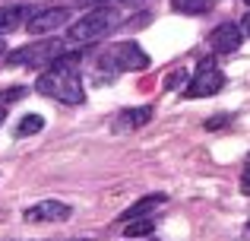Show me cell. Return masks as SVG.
Masks as SVG:
<instances>
[{
  "instance_id": "7",
  "label": "cell",
  "mask_w": 250,
  "mask_h": 241,
  "mask_svg": "<svg viewBox=\"0 0 250 241\" xmlns=\"http://www.w3.org/2000/svg\"><path fill=\"white\" fill-rule=\"evenodd\" d=\"M25 222H67L70 219V206L61 200H38L22 213Z\"/></svg>"
},
{
  "instance_id": "9",
  "label": "cell",
  "mask_w": 250,
  "mask_h": 241,
  "mask_svg": "<svg viewBox=\"0 0 250 241\" xmlns=\"http://www.w3.org/2000/svg\"><path fill=\"white\" fill-rule=\"evenodd\" d=\"M168 203V197L165 194H149V197H143V200H136L130 210H124V216H121V222H133V219H149V213L152 210H159V206H165Z\"/></svg>"
},
{
  "instance_id": "4",
  "label": "cell",
  "mask_w": 250,
  "mask_h": 241,
  "mask_svg": "<svg viewBox=\"0 0 250 241\" xmlns=\"http://www.w3.org/2000/svg\"><path fill=\"white\" fill-rule=\"evenodd\" d=\"M98 67H102V70H114V73L146 70L149 67V54L136 42H121V44H111V48L98 57Z\"/></svg>"
},
{
  "instance_id": "21",
  "label": "cell",
  "mask_w": 250,
  "mask_h": 241,
  "mask_svg": "<svg viewBox=\"0 0 250 241\" xmlns=\"http://www.w3.org/2000/svg\"><path fill=\"white\" fill-rule=\"evenodd\" d=\"M0 54H3V38H0Z\"/></svg>"
},
{
  "instance_id": "2",
  "label": "cell",
  "mask_w": 250,
  "mask_h": 241,
  "mask_svg": "<svg viewBox=\"0 0 250 241\" xmlns=\"http://www.w3.org/2000/svg\"><path fill=\"white\" fill-rule=\"evenodd\" d=\"M121 22H124V13L114 10V6H108V3H102V6H95V10H89L85 16H80L76 22L67 25V42H73V44L98 42V38H104L108 32H114Z\"/></svg>"
},
{
  "instance_id": "5",
  "label": "cell",
  "mask_w": 250,
  "mask_h": 241,
  "mask_svg": "<svg viewBox=\"0 0 250 241\" xmlns=\"http://www.w3.org/2000/svg\"><path fill=\"white\" fill-rule=\"evenodd\" d=\"M222 86H225V73L215 67V61H203L200 67L193 70L184 95H187V99H206V95H215Z\"/></svg>"
},
{
  "instance_id": "3",
  "label": "cell",
  "mask_w": 250,
  "mask_h": 241,
  "mask_svg": "<svg viewBox=\"0 0 250 241\" xmlns=\"http://www.w3.org/2000/svg\"><path fill=\"white\" fill-rule=\"evenodd\" d=\"M63 54H67V42L51 38V42H35V44H25V48L13 51V54L6 57V64H13V67L25 64V67H32V70H48V67H54Z\"/></svg>"
},
{
  "instance_id": "13",
  "label": "cell",
  "mask_w": 250,
  "mask_h": 241,
  "mask_svg": "<svg viewBox=\"0 0 250 241\" xmlns=\"http://www.w3.org/2000/svg\"><path fill=\"white\" fill-rule=\"evenodd\" d=\"M42 127H44V118H42V114H25V118L16 124V130H13V133H16V136H35V133H42Z\"/></svg>"
},
{
  "instance_id": "6",
  "label": "cell",
  "mask_w": 250,
  "mask_h": 241,
  "mask_svg": "<svg viewBox=\"0 0 250 241\" xmlns=\"http://www.w3.org/2000/svg\"><path fill=\"white\" fill-rule=\"evenodd\" d=\"M70 10L67 6H48V10H35L25 22L29 35H44V32H57L61 25H67Z\"/></svg>"
},
{
  "instance_id": "11",
  "label": "cell",
  "mask_w": 250,
  "mask_h": 241,
  "mask_svg": "<svg viewBox=\"0 0 250 241\" xmlns=\"http://www.w3.org/2000/svg\"><path fill=\"white\" fill-rule=\"evenodd\" d=\"M32 13H35L32 6H3V10H0V38H3L6 32L19 29V25H22V19L29 22Z\"/></svg>"
},
{
  "instance_id": "10",
  "label": "cell",
  "mask_w": 250,
  "mask_h": 241,
  "mask_svg": "<svg viewBox=\"0 0 250 241\" xmlns=\"http://www.w3.org/2000/svg\"><path fill=\"white\" fill-rule=\"evenodd\" d=\"M152 121V108L140 105V108H127L114 118V130H136V127H146Z\"/></svg>"
},
{
  "instance_id": "16",
  "label": "cell",
  "mask_w": 250,
  "mask_h": 241,
  "mask_svg": "<svg viewBox=\"0 0 250 241\" xmlns=\"http://www.w3.org/2000/svg\"><path fill=\"white\" fill-rule=\"evenodd\" d=\"M241 191L250 194V159H247V165H244V175H241Z\"/></svg>"
},
{
  "instance_id": "20",
  "label": "cell",
  "mask_w": 250,
  "mask_h": 241,
  "mask_svg": "<svg viewBox=\"0 0 250 241\" xmlns=\"http://www.w3.org/2000/svg\"><path fill=\"white\" fill-rule=\"evenodd\" d=\"M244 235H247V241H250V222H247V232H244Z\"/></svg>"
},
{
  "instance_id": "23",
  "label": "cell",
  "mask_w": 250,
  "mask_h": 241,
  "mask_svg": "<svg viewBox=\"0 0 250 241\" xmlns=\"http://www.w3.org/2000/svg\"><path fill=\"white\" fill-rule=\"evenodd\" d=\"M247 3H250V0H247Z\"/></svg>"
},
{
  "instance_id": "14",
  "label": "cell",
  "mask_w": 250,
  "mask_h": 241,
  "mask_svg": "<svg viewBox=\"0 0 250 241\" xmlns=\"http://www.w3.org/2000/svg\"><path fill=\"white\" fill-rule=\"evenodd\" d=\"M155 232V219H133V222L124 225V235L127 238H146Z\"/></svg>"
},
{
  "instance_id": "8",
  "label": "cell",
  "mask_w": 250,
  "mask_h": 241,
  "mask_svg": "<svg viewBox=\"0 0 250 241\" xmlns=\"http://www.w3.org/2000/svg\"><path fill=\"white\" fill-rule=\"evenodd\" d=\"M241 29L238 22H222L215 25L212 32H209V44H212V51H219V54H231V51L241 48Z\"/></svg>"
},
{
  "instance_id": "15",
  "label": "cell",
  "mask_w": 250,
  "mask_h": 241,
  "mask_svg": "<svg viewBox=\"0 0 250 241\" xmlns=\"http://www.w3.org/2000/svg\"><path fill=\"white\" fill-rule=\"evenodd\" d=\"M22 95H25V89H22V86H13V89H6V92H0V105L6 108L10 102H19Z\"/></svg>"
},
{
  "instance_id": "19",
  "label": "cell",
  "mask_w": 250,
  "mask_h": 241,
  "mask_svg": "<svg viewBox=\"0 0 250 241\" xmlns=\"http://www.w3.org/2000/svg\"><path fill=\"white\" fill-rule=\"evenodd\" d=\"M3 121H6V108L0 105V127H3Z\"/></svg>"
},
{
  "instance_id": "22",
  "label": "cell",
  "mask_w": 250,
  "mask_h": 241,
  "mask_svg": "<svg viewBox=\"0 0 250 241\" xmlns=\"http://www.w3.org/2000/svg\"><path fill=\"white\" fill-rule=\"evenodd\" d=\"M83 241H89V238H83Z\"/></svg>"
},
{
  "instance_id": "18",
  "label": "cell",
  "mask_w": 250,
  "mask_h": 241,
  "mask_svg": "<svg viewBox=\"0 0 250 241\" xmlns=\"http://www.w3.org/2000/svg\"><path fill=\"white\" fill-rule=\"evenodd\" d=\"M238 29H241V35H250V13H244V19L238 22Z\"/></svg>"
},
{
  "instance_id": "12",
  "label": "cell",
  "mask_w": 250,
  "mask_h": 241,
  "mask_svg": "<svg viewBox=\"0 0 250 241\" xmlns=\"http://www.w3.org/2000/svg\"><path fill=\"white\" fill-rule=\"evenodd\" d=\"M171 10L187 13V16H203L212 10V0H171Z\"/></svg>"
},
{
  "instance_id": "17",
  "label": "cell",
  "mask_w": 250,
  "mask_h": 241,
  "mask_svg": "<svg viewBox=\"0 0 250 241\" xmlns=\"http://www.w3.org/2000/svg\"><path fill=\"white\" fill-rule=\"evenodd\" d=\"M225 124H228V114H219V118H212V121L206 124V127H209V130H215V127H225Z\"/></svg>"
},
{
  "instance_id": "1",
  "label": "cell",
  "mask_w": 250,
  "mask_h": 241,
  "mask_svg": "<svg viewBox=\"0 0 250 241\" xmlns=\"http://www.w3.org/2000/svg\"><path fill=\"white\" fill-rule=\"evenodd\" d=\"M80 54L67 51L54 67L42 70V76L35 80V92L48 95L54 102H63V105H83L85 102V89L80 80Z\"/></svg>"
}]
</instances>
